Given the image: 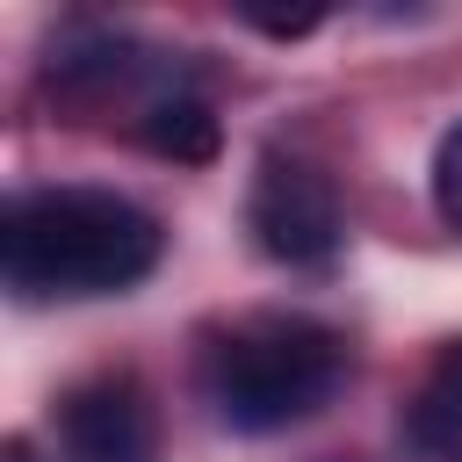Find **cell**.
Wrapping results in <instances>:
<instances>
[{
    "label": "cell",
    "instance_id": "cell-6",
    "mask_svg": "<svg viewBox=\"0 0 462 462\" xmlns=\"http://www.w3.org/2000/svg\"><path fill=\"white\" fill-rule=\"evenodd\" d=\"M137 137H144L159 159H173V166H202V159H217V116H209L195 94H159V101L144 108Z\"/></svg>",
    "mask_w": 462,
    "mask_h": 462
},
{
    "label": "cell",
    "instance_id": "cell-3",
    "mask_svg": "<svg viewBox=\"0 0 462 462\" xmlns=\"http://www.w3.org/2000/svg\"><path fill=\"white\" fill-rule=\"evenodd\" d=\"M245 217H253L260 253L282 260V267H318L339 245V195L303 159H260V180H253Z\"/></svg>",
    "mask_w": 462,
    "mask_h": 462
},
{
    "label": "cell",
    "instance_id": "cell-4",
    "mask_svg": "<svg viewBox=\"0 0 462 462\" xmlns=\"http://www.w3.org/2000/svg\"><path fill=\"white\" fill-rule=\"evenodd\" d=\"M58 433H65L72 462H159V419L130 375L79 383L58 411Z\"/></svg>",
    "mask_w": 462,
    "mask_h": 462
},
{
    "label": "cell",
    "instance_id": "cell-2",
    "mask_svg": "<svg viewBox=\"0 0 462 462\" xmlns=\"http://www.w3.org/2000/svg\"><path fill=\"white\" fill-rule=\"evenodd\" d=\"M346 375V346L318 318H238L202 354V390L224 426L238 433H282L332 404Z\"/></svg>",
    "mask_w": 462,
    "mask_h": 462
},
{
    "label": "cell",
    "instance_id": "cell-9",
    "mask_svg": "<svg viewBox=\"0 0 462 462\" xmlns=\"http://www.w3.org/2000/svg\"><path fill=\"white\" fill-rule=\"evenodd\" d=\"M7 462H29V448H22V440H14V448H7Z\"/></svg>",
    "mask_w": 462,
    "mask_h": 462
},
{
    "label": "cell",
    "instance_id": "cell-7",
    "mask_svg": "<svg viewBox=\"0 0 462 462\" xmlns=\"http://www.w3.org/2000/svg\"><path fill=\"white\" fill-rule=\"evenodd\" d=\"M433 202H440L448 231H462V123H448L433 144Z\"/></svg>",
    "mask_w": 462,
    "mask_h": 462
},
{
    "label": "cell",
    "instance_id": "cell-1",
    "mask_svg": "<svg viewBox=\"0 0 462 462\" xmlns=\"http://www.w3.org/2000/svg\"><path fill=\"white\" fill-rule=\"evenodd\" d=\"M0 267L22 303L123 296L159 267V217L116 188H36L7 202Z\"/></svg>",
    "mask_w": 462,
    "mask_h": 462
},
{
    "label": "cell",
    "instance_id": "cell-5",
    "mask_svg": "<svg viewBox=\"0 0 462 462\" xmlns=\"http://www.w3.org/2000/svg\"><path fill=\"white\" fill-rule=\"evenodd\" d=\"M404 433L426 462H462V339L440 346V361L426 368V383L404 411Z\"/></svg>",
    "mask_w": 462,
    "mask_h": 462
},
{
    "label": "cell",
    "instance_id": "cell-8",
    "mask_svg": "<svg viewBox=\"0 0 462 462\" xmlns=\"http://www.w3.org/2000/svg\"><path fill=\"white\" fill-rule=\"evenodd\" d=\"M253 29H267V36H310L318 29V7H296V14H267V7H238Z\"/></svg>",
    "mask_w": 462,
    "mask_h": 462
}]
</instances>
